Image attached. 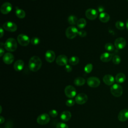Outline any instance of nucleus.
<instances>
[{
	"instance_id": "obj_10",
	"label": "nucleus",
	"mask_w": 128,
	"mask_h": 128,
	"mask_svg": "<svg viewBox=\"0 0 128 128\" xmlns=\"http://www.w3.org/2000/svg\"><path fill=\"white\" fill-rule=\"evenodd\" d=\"M88 100L87 95L84 93L78 94L75 98V102L78 104H83Z\"/></svg>"
},
{
	"instance_id": "obj_5",
	"label": "nucleus",
	"mask_w": 128,
	"mask_h": 128,
	"mask_svg": "<svg viewBox=\"0 0 128 128\" xmlns=\"http://www.w3.org/2000/svg\"><path fill=\"white\" fill-rule=\"evenodd\" d=\"M17 40L20 45L24 46H28L29 44L30 40L29 38V37L28 36L23 34H20L18 36Z\"/></svg>"
},
{
	"instance_id": "obj_23",
	"label": "nucleus",
	"mask_w": 128,
	"mask_h": 128,
	"mask_svg": "<svg viewBox=\"0 0 128 128\" xmlns=\"http://www.w3.org/2000/svg\"><path fill=\"white\" fill-rule=\"evenodd\" d=\"M126 76L125 74L122 72L118 74L115 77L116 81L117 82L120 84L124 82L126 80Z\"/></svg>"
},
{
	"instance_id": "obj_46",
	"label": "nucleus",
	"mask_w": 128,
	"mask_h": 128,
	"mask_svg": "<svg viewBox=\"0 0 128 128\" xmlns=\"http://www.w3.org/2000/svg\"></svg>"
},
{
	"instance_id": "obj_25",
	"label": "nucleus",
	"mask_w": 128,
	"mask_h": 128,
	"mask_svg": "<svg viewBox=\"0 0 128 128\" xmlns=\"http://www.w3.org/2000/svg\"><path fill=\"white\" fill-rule=\"evenodd\" d=\"M86 82L85 79L82 77H78L74 80V84L77 86H82Z\"/></svg>"
},
{
	"instance_id": "obj_15",
	"label": "nucleus",
	"mask_w": 128,
	"mask_h": 128,
	"mask_svg": "<svg viewBox=\"0 0 128 128\" xmlns=\"http://www.w3.org/2000/svg\"><path fill=\"white\" fill-rule=\"evenodd\" d=\"M68 58L64 54H60L56 58V63L59 66H65L68 63Z\"/></svg>"
},
{
	"instance_id": "obj_32",
	"label": "nucleus",
	"mask_w": 128,
	"mask_h": 128,
	"mask_svg": "<svg viewBox=\"0 0 128 128\" xmlns=\"http://www.w3.org/2000/svg\"><path fill=\"white\" fill-rule=\"evenodd\" d=\"M92 70V64H87L84 68V70L86 73H90Z\"/></svg>"
},
{
	"instance_id": "obj_6",
	"label": "nucleus",
	"mask_w": 128,
	"mask_h": 128,
	"mask_svg": "<svg viewBox=\"0 0 128 128\" xmlns=\"http://www.w3.org/2000/svg\"><path fill=\"white\" fill-rule=\"evenodd\" d=\"M64 93L67 97L71 98H74L76 96V88L73 86L68 85L65 88Z\"/></svg>"
},
{
	"instance_id": "obj_17",
	"label": "nucleus",
	"mask_w": 128,
	"mask_h": 128,
	"mask_svg": "<svg viewBox=\"0 0 128 128\" xmlns=\"http://www.w3.org/2000/svg\"><path fill=\"white\" fill-rule=\"evenodd\" d=\"M2 60L4 63H5L6 64H11L14 60V56L11 53H6L4 55Z\"/></svg>"
},
{
	"instance_id": "obj_2",
	"label": "nucleus",
	"mask_w": 128,
	"mask_h": 128,
	"mask_svg": "<svg viewBox=\"0 0 128 128\" xmlns=\"http://www.w3.org/2000/svg\"><path fill=\"white\" fill-rule=\"evenodd\" d=\"M4 46L6 50L9 52H14L16 50L17 43L16 40L14 38H8L6 41Z\"/></svg>"
},
{
	"instance_id": "obj_3",
	"label": "nucleus",
	"mask_w": 128,
	"mask_h": 128,
	"mask_svg": "<svg viewBox=\"0 0 128 128\" xmlns=\"http://www.w3.org/2000/svg\"><path fill=\"white\" fill-rule=\"evenodd\" d=\"M122 88L118 84H114L110 88L111 94L115 97H120L122 94Z\"/></svg>"
},
{
	"instance_id": "obj_4",
	"label": "nucleus",
	"mask_w": 128,
	"mask_h": 128,
	"mask_svg": "<svg viewBox=\"0 0 128 128\" xmlns=\"http://www.w3.org/2000/svg\"><path fill=\"white\" fill-rule=\"evenodd\" d=\"M78 30L74 26H70L68 27L66 30V35L69 39L74 38L78 34Z\"/></svg>"
},
{
	"instance_id": "obj_12",
	"label": "nucleus",
	"mask_w": 128,
	"mask_h": 128,
	"mask_svg": "<svg viewBox=\"0 0 128 128\" xmlns=\"http://www.w3.org/2000/svg\"><path fill=\"white\" fill-rule=\"evenodd\" d=\"M126 40L122 37L117 38L114 41V46L117 49L121 50L124 48L126 46Z\"/></svg>"
},
{
	"instance_id": "obj_14",
	"label": "nucleus",
	"mask_w": 128,
	"mask_h": 128,
	"mask_svg": "<svg viewBox=\"0 0 128 128\" xmlns=\"http://www.w3.org/2000/svg\"><path fill=\"white\" fill-rule=\"evenodd\" d=\"M118 120L120 122H126L128 120V109L124 108L121 110L118 116Z\"/></svg>"
},
{
	"instance_id": "obj_45",
	"label": "nucleus",
	"mask_w": 128,
	"mask_h": 128,
	"mask_svg": "<svg viewBox=\"0 0 128 128\" xmlns=\"http://www.w3.org/2000/svg\"></svg>"
},
{
	"instance_id": "obj_41",
	"label": "nucleus",
	"mask_w": 128,
	"mask_h": 128,
	"mask_svg": "<svg viewBox=\"0 0 128 128\" xmlns=\"http://www.w3.org/2000/svg\"><path fill=\"white\" fill-rule=\"evenodd\" d=\"M0 56H2L3 55H4V50L1 47L0 48Z\"/></svg>"
},
{
	"instance_id": "obj_21",
	"label": "nucleus",
	"mask_w": 128,
	"mask_h": 128,
	"mask_svg": "<svg viewBox=\"0 0 128 128\" xmlns=\"http://www.w3.org/2000/svg\"><path fill=\"white\" fill-rule=\"evenodd\" d=\"M24 67V62L21 60H16L14 65V68L16 71L22 70Z\"/></svg>"
},
{
	"instance_id": "obj_7",
	"label": "nucleus",
	"mask_w": 128,
	"mask_h": 128,
	"mask_svg": "<svg viewBox=\"0 0 128 128\" xmlns=\"http://www.w3.org/2000/svg\"><path fill=\"white\" fill-rule=\"evenodd\" d=\"M50 120V118L47 114H42L38 116L36 119L37 122L41 125H44L47 124Z\"/></svg>"
},
{
	"instance_id": "obj_37",
	"label": "nucleus",
	"mask_w": 128,
	"mask_h": 128,
	"mask_svg": "<svg viewBox=\"0 0 128 128\" xmlns=\"http://www.w3.org/2000/svg\"><path fill=\"white\" fill-rule=\"evenodd\" d=\"M78 34L81 37H84L86 36V32L84 30H80L78 32Z\"/></svg>"
},
{
	"instance_id": "obj_19",
	"label": "nucleus",
	"mask_w": 128,
	"mask_h": 128,
	"mask_svg": "<svg viewBox=\"0 0 128 128\" xmlns=\"http://www.w3.org/2000/svg\"><path fill=\"white\" fill-rule=\"evenodd\" d=\"M112 58V55L109 52H104L100 56V60L104 62H110Z\"/></svg>"
},
{
	"instance_id": "obj_30",
	"label": "nucleus",
	"mask_w": 128,
	"mask_h": 128,
	"mask_svg": "<svg viewBox=\"0 0 128 128\" xmlns=\"http://www.w3.org/2000/svg\"><path fill=\"white\" fill-rule=\"evenodd\" d=\"M105 49L108 50V52H112L114 50V46L110 42L106 43L104 46Z\"/></svg>"
},
{
	"instance_id": "obj_1",
	"label": "nucleus",
	"mask_w": 128,
	"mask_h": 128,
	"mask_svg": "<svg viewBox=\"0 0 128 128\" xmlns=\"http://www.w3.org/2000/svg\"><path fill=\"white\" fill-rule=\"evenodd\" d=\"M42 62L41 59L38 56H32L28 62L29 69L32 72H36L41 68Z\"/></svg>"
},
{
	"instance_id": "obj_38",
	"label": "nucleus",
	"mask_w": 128,
	"mask_h": 128,
	"mask_svg": "<svg viewBox=\"0 0 128 128\" xmlns=\"http://www.w3.org/2000/svg\"><path fill=\"white\" fill-rule=\"evenodd\" d=\"M65 70H66V72H70L72 70V68L70 65L66 64V66H65Z\"/></svg>"
},
{
	"instance_id": "obj_43",
	"label": "nucleus",
	"mask_w": 128,
	"mask_h": 128,
	"mask_svg": "<svg viewBox=\"0 0 128 128\" xmlns=\"http://www.w3.org/2000/svg\"><path fill=\"white\" fill-rule=\"evenodd\" d=\"M126 28L128 30V18L127 19L126 21Z\"/></svg>"
},
{
	"instance_id": "obj_9",
	"label": "nucleus",
	"mask_w": 128,
	"mask_h": 128,
	"mask_svg": "<svg viewBox=\"0 0 128 128\" xmlns=\"http://www.w3.org/2000/svg\"><path fill=\"white\" fill-rule=\"evenodd\" d=\"M2 26L5 30L10 32H14L17 30L16 24L12 22H6L3 24Z\"/></svg>"
},
{
	"instance_id": "obj_31",
	"label": "nucleus",
	"mask_w": 128,
	"mask_h": 128,
	"mask_svg": "<svg viewBox=\"0 0 128 128\" xmlns=\"http://www.w3.org/2000/svg\"><path fill=\"white\" fill-rule=\"evenodd\" d=\"M112 62L115 64H119L120 62H121V59L120 58L119 56L118 55H115L112 57Z\"/></svg>"
},
{
	"instance_id": "obj_42",
	"label": "nucleus",
	"mask_w": 128,
	"mask_h": 128,
	"mask_svg": "<svg viewBox=\"0 0 128 128\" xmlns=\"http://www.w3.org/2000/svg\"><path fill=\"white\" fill-rule=\"evenodd\" d=\"M4 121V117H2V116H0V124H2Z\"/></svg>"
},
{
	"instance_id": "obj_22",
	"label": "nucleus",
	"mask_w": 128,
	"mask_h": 128,
	"mask_svg": "<svg viewBox=\"0 0 128 128\" xmlns=\"http://www.w3.org/2000/svg\"><path fill=\"white\" fill-rule=\"evenodd\" d=\"M110 15L106 12H102L100 13V14L99 15V20L102 22L106 23L108 22L110 20Z\"/></svg>"
},
{
	"instance_id": "obj_8",
	"label": "nucleus",
	"mask_w": 128,
	"mask_h": 128,
	"mask_svg": "<svg viewBox=\"0 0 128 128\" xmlns=\"http://www.w3.org/2000/svg\"><path fill=\"white\" fill-rule=\"evenodd\" d=\"M87 84L91 88H96L100 84V82L98 78L95 76H91L87 79Z\"/></svg>"
},
{
	"instance_id": "obj_39",
	"label": "nucleus",
	"mask_w": 128,
	"mask_h": 128,
	"mask_svg": "<svg viewBox=\"0 0 128 128\" xmlns=\"http://www.w3.org/2000/svg\"><path fill=\"white\" fill-rule=\"evenodd\" d=\"M98 12H100L101 13L102 12H104V8L102 6H99L98 7Z\"/></svg>"
},
{
	"instance_id": "obj_20",
	"label": "nucleus",
	"mask_w": 128,
	"mask_h": 128,
	"mask_svg": "<svg viewBox=\"0 0 128 128\" xmlns=\"http://www.w3.org/2000/svg\"><path fill=\"white\" fill-rule=\"evenodd\" d=\"M71 117H72V114L70 112L67 110L62 112L60 115V118L61 120L64 122L68 121L70 119Z\"/></svg>"
},
{
	"instance_id": "obj_16",
	"label": "nucleus",
	"mask_w": 128,
	"mask_h": 128,
	"mask_svg": "<svg viewBox=\"0 0 128 128\" xmlns=\"http://www.w3.org/2000/svg\"><path fill=\"white\" fill-rule=\"evenodd\" d=\"M56 58V54L52 50H48L45 54V58L48 62H53Z\"/></svg>"
},
{
	"instance_id": "obj_27",
	"label": "nucleus",
	"mask_w": 128,
	"mask_h": 128,
	"mask_svg": "<svg viewBox=\"0 0 128 128\" xmlns=\"http://www.w3.org/2000/svg\"><path fill=\"white\" fill-rule=\"evenodd\" d=\"M68 23L71 25H74L76 24L78 21L77 18L74 16H72V15H71L68 16Z\"/></svg>"
},
{
	"instance_id": "obj_24",
	"label": "nucleus",
	"mask_w": 128,
	"mask_h": 128,
	"mask_svg": "<svg viewBox=\"0 0 128 128\" xmlns=\"http://www.w3.org/2000/svg\"><path fill=\"white\" fill-rule=\"evenodd\" d=\"M15 13L16 16L20 18H24L26 16L25 12L23 10L18 8H16Z\"/></svg>"
},
{
	"instance_id": "obj_29",
	"label": "nucleus",
	"mask_w": 128,
	"mask_h": 128,
	"mask_svg": "<svg viewBox=\"0 0 128 128\" xmlns=\"http://www.w3.org/2000/svg\"><path fill=\"white\" fill-rule=\"evenodd\" d=\"M116 27L120 30H123L125 28V25L124 23L122 21H117L115 24Z\"/></svg>"
},
{
	"instance_id": "obj_13",
	"label": "nucleus",
	"mask_w": 128,
	"mask_h": 128,
	"mask_svg": "<svg viewBox=\"0 0 128 128\" xmlns=\"http://www.w3.org/2000/svg\"><path fill=\"white\" fill-rule=\"evenodd\" d=\"M12 9V5L9 2L4 3L0 6V12L2 14H8Z\"/></svg>"
},
{
	"instance_id": "obj_40",
	"label": "nucleus",
	"mask_w": 128,
	"mask_h": 128,
	"mask_svg": "<svg viewBox=\"0 0 128 128\" xmlns=\"http://www.w3.org/2000/svg\"><path fill=\"white\" fill-rule=\"evenodd\" d=\"M0 38H2V36H4V30L3 28L1 27L0 28Z\"/></svg>"
},
{
	"instance_id": "obj_18",
	"label": "nucleus",
	"mask_w": 128,
	"mask_h": 128,
	"mask_svg": "<svg viewBox=\"0 0 128 128\" xmlns=\"http://www.w3.org/2000/svg\"><path fill=\"white\" fill-rule=\"evenodd\" d=\"M103 82L105 84L108 86L112 85L114 82V76L110 74H106L103 77Z\"/></svg>"
},
{
	"instance_id": "obj_34",
	"label": "nucleus",
	"mask_w": 128,
	"mask_h": 128,
	"mask_svg": "<svg viewBox=\"0 0 128 128\" xmlns=\"http://www.w3.org/2000/svg\"><path fill=\"white\" fill-rule=\"evenodd\" d=\"M56 128H68V126L66 124L61 122L57 124Z\"/></svg>"
},
{
	"instance_id": "obj_36",
	"label": "nucleus",
	"mask_w": 128,
	"mask_h": 128,
	"mask_svg": "<svg viewBox=\"0 0 128 128\" xmlns=\"http://www.w3.org/2000/svg\"><path fill=\"white\" fill-rule=\"evenodd\" d=\"M49 114L52 118H56V116H58V113L56 110H52L49 112Z\"/></svg>"
},
{
	"instance_id": "obj_28",
	"label": "nucleus",
	"mask_w": 128,
	"mask_h": 128,
	"mask_svg": "<svg viewBox=\"0 0 128 128\" xmlns=\"http://www.w3.org/2000/svg\"><path fill=\"white\" fill-rule=\"evenodd\" d=\"M79 58L78 56H72L69 59V63L72 65H76L79 62Z\"/></svg>"
},
{
	"instance_id": "obj_26",
	"label": "nucleus",
	"mask_w": 128,
	"mask_h": 128,
	"mask_svg": "<svg viewBox=\"0 0 128 128\" xmlns=\"http://www.w3.org/2000/svg\"><path fill=\"white\" fill-rule=\"evenodd\" d=\"M76 25L78 28H83L86 25V21L84 18H80L78 20Z\"/></svg>"
},
{
	"instance_id": "obj_44",
	"label": "nucleus",
	"mask_w": 128,
	"mask_h": 128,
	"mask_svg": "<svg viewBox=\"0 0 128 128\" xmlns=\"http://www.w3.org/2000/svg\"><path fill=\"white\" fill-rule=\"evenodd\" d=\"M0 113L2 112V106H0Z\"/></svg>"
},
{
	"instance_id": "obj_35",
	"label": "nucleus",
	"mask_w": 128,
	"mask_h": 128,
	"mask_svg": "<svg viewBox=\"0 0 128 128\" xmlns=\"http://www.w3.org/2000/svg\"><path fill=\"white\" fill-rule=\"evenodd\" d=\"M74 103H75V101L74 100L72 99H69L66 101V104L68 106L70 107V106H73L74 104Z\"/></svg>"
},
{
	"instance_id": "obj_33",
	"label": "nucleus",
	"mask_w": 128,
	"mask_h": 128,
	"mask_svg": "<svg viewBox=\"0 0 128 128\" xmlns=\"http://www.w3.org/2000/svg\"><path fill=\"white\" fill-rule=\"evenodd\" d=\"M30 42L33 45H37L40 42V40L38 37H34L31 38Z\"/></svg>"
},
{
	"instance_id": "obj_11",
	"label": "nucleus",
	"mask_w": 128,
	"mask_h": 128,
	"mask_svg": "<svg viewBox=\"0 0 128 128\" xmlns=\"http://www.w3.org/2000/svg\"><path fill=\"white\" fill-rule=\"evenodd\" d=\"M86 17L90 20H95L98 16V12L94 8H88L86 11Z\"/></svg>"
}]
</instances>
